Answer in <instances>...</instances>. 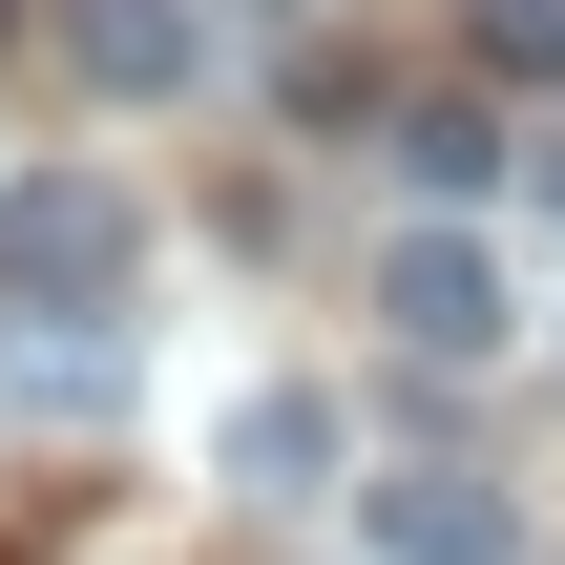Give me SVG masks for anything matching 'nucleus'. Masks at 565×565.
Here are the masks:
<instances>
[{
    "instance_id": "nucleus-6",
    "label": "nucleus",
    "mask_w": 565,
    "mask_h": 565,
    "mask_svg": "<svg viewBox=\"0 0 565 565\" xmlns=\"http://www.w3.org/2000/svg\"><path fill=\"white\" fill-rule=\"evenodd\" d=\"M231 461H252V482H315V461H335V419H315V398H252V419H231Z\"/></svg>"
},
{
    "instance_id": "nucleus-1",
    "label": "nucleus",
    "mask_w": 565,
    "mask_h": 565,
    "mask_svg": "<svg viewBox=\"0 0 565 565\" xmlns=\"http://www.w3.org/2000/svg\"><path fill=\"white\" fill-rule=\"evenodd\" d=\"M126 273H147V210L105 168H21L0 189V294L21 315H126Z\"/></svg>"
},
{
    "instance_id": "nucleus-3",
    "label": "nucleus",
    "mask_w": 565,
    "mask_h": 565,
    "mask_svg": "<svg viewBox=\"0 0 565 565\" xmlns=\"http://www.w3.org/2000/svg\"><path fill=\"white\" fill-rule=\"evenodd\" d=\"M356 545L377 565H503V503L461 461H398V482H356Z\"/></svg>"
},
{
    "instance_id": "nucleus-8",
    "label": "nucleus",
    "mask_w": 565,
    "mask_h": 565,
    "mask_svg": "<svg viewBox=\"0 0 565 565\" xmlns=\"http://www.w3.org/2000/svg\"><path fill=\"white\" fill-rule=\"evenodd\" d=\"M231 21H294V0H231Z\"/></svg>"
},
{
    "instance_id": "nucleus-4",
    "label": "nucleus",
    "mask_w": 565,
    "mask_h": 565,
    "mask_svg": "<svg viewBox=\"0 0 565 565\" xmlns=\"http://www.w3.org/2000/svg\"><path fill=\"white\" fill-rule=\"evenodd\" d=\"M189 42H210L189 0H63V63H84L105 105H168V84H189Z\"/></svg>"
},
{
    "instance_id": "nucleus-5",
    "label": "nucleus",
    "mask_w": 565,
    "mask_h": 565,
    "mask_svg": "<svg viewBox=\"0 0 565 565\" xmlns=\"http://www.w3.org/2000/svg\"><path fill=\"white\" fill-rule=\"evenodd\" d=\"M503 168H524V147H503L482 105H398V189H440V210H461V189H503Z\"/></svg>"
},
{
    "instance_id": "nucleus-2",
    "label": "nucleus",
    "mask_w": 565,
    "mask_h": 565,
    "mask_svg": "<svg viewBox=\"0 0 565 565\" xmlns=\"http://www.w3.org/2000/svg\"><path fill=\"white\" fill-rule=\"evenodd\" d=\"M377 335L398 356H503V252L482 231H398L377 252Z\"/></svg>"
},
{
    "instance_id": "nucleus-7",
    "label": "nucleus",
    "mask_w": 565,
    "mask_h": 565,
    "mask_svg": "<svg viewBox=\"0 0 565 565\" xmlns=\"http://www.w3.org/2000/svg\"><path fill=\"white\" fill-rule=\"evenodd\" d=\"M524 189H545V210H565V147H524Z\"/></svg>"
}]
</instances>
